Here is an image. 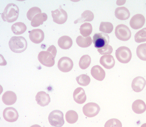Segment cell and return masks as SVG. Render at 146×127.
<instances>
[{
  "instance_id": "cell-1",
  "label": "cell",
  "mask_w": 146,
  "mask_h": 127,
  "mask_svg": "<svg viewBox=\"0 0 146 127\" xmlns=\"http://www.w3.org/2000/svg\"><path fill=\"white\" fill-rule=\"evenodd\" d=\"M57 53L56 47L52 45L48 47L46 51H42L39 54L38 59L44 66L51 67L55 64V58Z\"/></svg>"
},
{
  "instance_id": "cell-36",
  "label": "cell",
  "mask_w": 146,
  "mask_h": 127,
  "mask_svg": "<svg viewBox=\"0 0 146 127\" xmlns=\"http://www.w3.org/2000/svg\"><path fill=\"white\" fill-rule=\"evenodd\" d=\"M98 51L102 55H110L113 52V48L111 46L108 45L101 48L98 49Z\"/></svg>"
},
{
  "instance_id": "cell-12",
  "label": "cell",
  "mask_w": 146,
  "mask_h": 127,
  "mask_svg": "<svg viewBox=\"0 0 146 127\" xmlns=\"http://www.w3.org/2000/svg\"><path fill=\"white\" fill-rule=\"evenodd\" d=\"M145 19L141 14H137L133 16L130 21V25L133 29H138L142 28L144 25Z\"/></svg>"
},
{
  "instance_id": "cell-24",
  "label": "cell",
  "mask_w": 146,
  "mask_h": 127,
  "mask_svg": "<svg viewBox=\"0 0 146 127\" xmlns=\"http://www.w3.org/2000/svg\"><path fill=\"white\" fill-rule=\"evenodd\" d=\"M11 29L15 34L19 35L23 34L26 31L27 27L24 23L18 22L12 25Z\"/></svg>"
},
{
  "instance_id": "cell-4",
  "label": "cell",
  "mask_w": 146,
  "mask_h": 127,
  "mask_svg": "<svg viewBox=\"0 0 146 127\" xmlns=\"http://www.w3.org/2000/svg\"><path fill=\"white\" fill-rule=\"evenodd\" d=\"M48 120L50 124L54 127H62L65 123L63 113L58 110L53 111L50 113Z\"/></svg>"
},
{
  "instance_id": "cell-21",
  "label": "cell",
  "mask_w": 146,
  "mask_h": 127,
  "mask_svg": "<svg viewBox=\"0 0 146 127\" xmlns=\"http://www.w3.org/2000/svg\"><path fill=\"white\" fill-rule=\"evenodd\" d=\"M132 109L135 113L141 114L146 110V105L144 102L141 100H137L132 104Z\"/></svg>"
},
{
  "instance_id": "cell-19",
  "label": "cell",
  "mask_w": 146,
  "mask_h": 127,
  "mask_svg": "<svg viewBox=\"0 0 146 127\" xmlns=\"http://www.w3.org/2000/svg\"><path fill=\"white\" fill-rule=\"evenodd\" d=\"M17 99L16 94L13 92L8 91L5 92L3 96L2 99L4 103L7 106L14 104Z\"/></svg>"
},
{
  "instance_id": "cell-8",
  "label": "cell",
  "mask_w": 146,
  "mask_h": 127,
  "mask_svg": "<svg viewBox=\"0 0 146 127\" xmlns=\"http://www.w3.org/2000/svg\"><path fill=\"white\" fill-rule=\"evenodd\" d=\"M53 21L60 24H63L66 22L68 18L66 12L62 8L60 5L58 9L51 11Z\"/></svg>"
},
{
  "instance_id": "cell-16",
  "label": "cell",
  "mask_w": 146,
  "mask_h": 127,
  "mask_svg": "<svg viewBox=\"0 0 146 127\" xmlns=\"http://www.w3.org/2000/svg\"><path fill=\"white\" fill-rule=\"evenodd\" d=\"M73 97L76 102L79 104H82L86 102L87 96L83 89L81 87L77 88L73 94Z\"/></svg>"
},
{
  "instance_id": "cell-38",
  "label": "cell",
  "mask_w": 146,
  "mask_h": 127,
  "mask_svg": "<svg viewBox=\"0 0 146 127\" xmlns=\"http://www.w3.org/2000/svg\"><path fill=\"white\" fill-rule=\"evenodd\" d=\"M141 127H146V123H144L143 124Z\"/></svg>"
},
{
  "instance_id": "cell-34",
  "label": "cell",
  "mask_w": 146,
  "mask_h": 127,
  "mask_svg": "<svg viewBox=\"0 0 146 127\" xmlns=\"http://www.w3.org/2000/svg\"><path fill=\"white\" fill-rule=\"evenodd\" d=\"M41 9L37 7H34L30 9L27 14V17L29 20L32 21L34 17L38 14L41 13Z\"/></svg>"
},
{
  "instance_id": "cell-30",
  "label": "cell",
  "mask_w": 146,
  "mask_h": 127,
  "mask_svg": "<svg viewBox=\"0 0 146 127\" xmlns=\"http://www.w3.org/2000/svg\"><path fill=\"white\" fill-rule=\"evenodd\" d=\"M137 54L140 59L146 61V43L141 44L138 46Z\"/></svg>"
},
{
  "instance_id": "cell-28",
  "label": "cell",
  "mask_w": 146,
  "mask_h": 127,
  "mask_svg": "<svg viewBox=\"0 0 146 127\" xmlns=\"http://www.w3.org/2000/svg\"><path fill=\"white\" fill-rule=\"evenodd\" d=\"M65 118L67 122L68 123L73 124L77 121L78 116V114L75 111L70 110L66 113Z\"/></svg>"
},
{
  "instance_id": "cell-14",
  "label": "cell",
  "mask_w": 146,
  "mask_h": 127,
  "mask_svg": "<svg viewBox=\"0 0 146 127\" xmlns=\"http://www.w3.org/2000/svg\"><path fill=\"white\" fill-rule=\"evenodd\" d=\"M146 84L144 79L141 77H138L133 80L131 84V87L133 90L138 93L141 92Z\"/></svg>"
},
{
  "instance_id": "cell-25",
  "label": "cell",
  "mask_w": 146,
  "mask_h": 127,
  "mask_svg": "<svg viewBox=\"0 0 146 127\" xmlns=\"http://www.w3.org/2000/svg\"><path fill=\"white\" fill-rule=\"evenodd\" d=\"M76 42L79 46L82 48H86L91 45L92 43V40L90 36L84 37L80 35L77 37Z\"/></svg>"
},
{
  "instance_id": "cell-9",
  "label": "cell",
  "mask_w": 146,
  "mask_h": 127,
  "mask_svg": "<svg viewBox=\"0 0 146 127\" xmlns=\"http://www.w3.org/2000/svg\"><path fill=\"white\" fill-rule=\"evenodd\" d=\"M100 110V106L94 103H89L85 105L83 108L84 115L89 118H92L97 116Z\"/></svg>"
},
{
  "instance_id": "cell-23",
  "label": "cell",
  "mask_w": 146,
  "mask_h": 127,
  "mask_svg": "<svg viewBox=\"0 0 146 127\" xmlns=\"http://www.w3.org/2000/svg\"><path fill=\"white\" fill-rule=\"evenodd\" d=\"M58 43L59 46L61 48L64 49L70 48L73 43L71 38L66 35L60 37L58 40Z\"/></svg>"
},
{
  "instance_id": "cell-22",
  "label": "cell",
  "mask_w": 146,
  "mask_h": 127,
  "mask_svg": "<svg viewBox=\"0 0 146 127\" xmlns=\"http://www.w3.org/2000/svg\"><path fill=\"white\" fill-rule=\"evenodd\" d=\"M47 15L44 13L38 14L35 15L31 21V24L33 27H37L42 25L44 22L47 19Z\"/></svg>"
},
{
  "instance_id": "cell-6",
  "label": "cell",
  "mask_w": 146,
  "mask_h": 127,
  "mask_svg": "<svg viewBox=\"0 0 146 127\" xmlns=\"http://www.w3.org/2000/svg\"><path fill=\"white\" fill-rule=\"evenodd\" d=\"M115 33L118 39L123 41L129 40L131 37V34L129 27L123 24L117 25L115 28Z\"/></svg>"
},
{
  "instance_id": "cell-15",
  "label": "cell",
  "mask_w": 146,
  "mask_h": 127,
  "mask_svg": "<svg viewBox=\"0 0 146 127\" xmlns=\"http://www.w3.org/2000/svg\"><path fill=\"white\" fill-rule=\"evenodd\" d=\"M35 98L37 104L42 107L48 105L51 101L49 95L43 91L38 92Z\"/></svg>"
},
{
  "instance_id": "cell-20",
  "label": "cell",
  "mask_w": 146,
  "mask_h": 127,
  "mask_svg": "<svg viewBox=\"0 0 146 127\" xmlns=\"http://www.w3.org/2000/svg\"><path fill=\"white\" fill-rule=\"evenodd\" d=\"M128 9L124 7L117 8L115 11V15L118 19L125 20L128 19L130 16Z\"/></svg>"
},
{
  "instance_id": "cell-32",
  "label": "cell",
  "mask_w": 146,
  "mask_h": 127,
  "mask_svg": "<svg viewBox=\"0 0 146 127\" xmlns=\"http://www.w3.org/2000/svg\"><path fill=\"white\" fill-rule=\"evenodd\" d=\"M76 80L79 85L84 86H88L91 81V79L89 76L85 74L80 75L76 78Z\"/></svg>"
},
{
  "instance_id": "cell-11",
  "label": "cell",
  "mask_w": 146,
  "mask_h": 127,
  "mask_svg": "<svg viewBox=\"0 0 146 127\" xmlns=\"http://www.w3.org/2000/svg\"><path fill=\"white\" fill-rule=\"evenodd\" d=\"M19 116L17 111L13 107L7 108L4 110L3 112L4 119L9 122H13L17 121Z\"/></svg>"
},
{
  "instance_id": "cell-3",
  "label": "cell",
  "mask_w": 146,
  "mask_h": 127,
  "mask_svg": "<svg viewBox=\"0 0 146 127\" xmlns=\"http://www.w3.org/2000/svg\"><path fill=\"white\" fill-rule=\"evenodd\" d=\"M18 7L13 3L8 4L1 15V17L4 21L12 23L16 21L19 14Z\"/></svg>"
},
{
  "instance_id": "cell-2",
  "label": "cell",
  "mask_w": 146,
  "mask_h": 127,
  "mask_svg": "<svg viewBox=\"0 0 146 127\" xmlns=\"http://www.w3.org/2000/svg\"><path fill=\"white\" fill-rule=\"evenodd\" d=\"M27 44L25 38L21 36L12 37L9 42L11 50L16 53H21L25 51L27 48Z\"/></svg>"
},
{
  "instance_id": "cell-29",
  "label": "cell",
  "mask_w": 146,
  "mask_h": 127,
  "mask_svg": "<svg viewBox=\"0 0 146 127\" xmlns=\"http://www.w3.org/2000/svg\"><path fill=\"white\" fill-rule=\"evenodd\" d=\"M91 61V58L88 55H85L80 58L79 66L81 69L85 70L88 68L90 65Z\"/></svg>"
},
{
  "instance_id": "cell-31",
  "label": "cell",
  "mask_w": 146,
  "mask_h": 127,
  "mask_svg": "<svg viewBox=\"0 0 146 127\" xmlns=\"http://www.w3.org/2000/svg\"><path fill=\"white\" fill-rule=\"evenodd\" d=\"M113 24L109 22H101L100 27V31L107 33H110L113 31Z\"/></svg>"
},
{
  "instance_id": "cell-26",
  "label": "cell",
  "mask_w": 146,
  "mask_h": 127,
  "mask_svg": "<svg viewBox=\"0 0 146 127\" xmlns=\"http://www.w3.org/2000/svg\"><path fill=\"white\" fill-rule=\"evenodd\" d=\"M94 17L93 13L90 10L84 11L81 15V17L78 18L74 21V23H82L85 21H91Z\"/></svg>"
},
{
  "instance_id": "cell-37",
  "label": "cell",
  "mask_w": 146,
  "mask_h": 127,
  "mask_svg": "<svg viewBox=\"0 0 146 127\" xmlns=\"http://www.w3.org/2000/svg\"><path fill=\"white\" fill-rule=\"evenodd\" d=\"M30 127H41V126L38 124H35L32 126Z\"/></svg>"
},
{
  "instance_id": "cell-7",
  "label": "cell",
  "mask_w": 146,
  "mask_h": 127,
  "mask_svg": "<svg viewBox=\"0 0 146 127\" xmlns=\"http://www.w3.org/2000/svg\"><path fill=\"white\" fill-rule=\"evenodd\" d=\"M109 37L106 33H95L93 36L94 47L100 49L108 45L109 42Z\"/></svg>"
},
{
  "instance_id": "cell-10",
  "label": "cell",
  "mask_w": 146,
  "mask_h": 127,
  "mask_svg": "<svg viewBox=\"0 0 146 127\" xmlns=\"http://www.w3.org/2000/svg\"><path fill=\"white\" fill-rule=\"evenodd\" d=\"M74 66V63L70 58L63 57L58 61V67L61 71L64 72H68L71 70Z\"/></svg>"
},
{
  "instance_id": "cell-5",
  "label": "cell",
  "mask_w": 146,
  "mask_h": 127,
  "mask_svg": "<svg viewBox=\"0 0 146 127\" xmlns=\"http://www.w3.org/2000/svg\"><path fill=\"white\" fill-rule=\"evenodd\" d=\"M116 57L120 62L124 64L127 63L131 60L132 53L130 49L125 46H121L116 51Z\"/></svg>"
},
{
  "instance_id": "cell-13",
  "label": "cell",
  "mask_w": 146,
  "mask_h": 127,
  "mask_svg": "<svg viewBox=\"0 0 146 127\" xmlns=\"http://www.w3.org/2000/svg\"><path fill=\"white\" fill-rule=\"evenodd\" d=\"M29 32L30 39L33 43L39 44L44 40V35L42 30L40 29H34Z\"/></svg>"
},
{
  "instance_id": "cell-27",
  "label": "cell",
  "mask_w": 146,
  "mask_h": 127,
  "mask_svg": "<svg viewBox=\"0 0 146 127\" xmlns=\"http://www.w3.org/2000/svg\"><path fill=\"white\" fill-rule=\"evenodd\" d=\"M92 27L91 23L86 22L82 24L80 29V34L84 37L89 36L92 31Z\"/></svg>"
},
{
  "instance_id": "cell-35",
  "label": "cell",
  "mask_w": 146,
  "mask_h": 127,
  "mask_svg": "<svg viewBox=\"0 0 146 127\" xmlns=\"http://www.w3.org/2000/svg\"><path fill=\"white\" fill-rule=\"evenodd\" d=\"M121 122L117 119H112L108 120L106 123L104 127H122Z\"/></svg>"
},
{
  "instance_id": "cell-33",
  "label": "cell",
  "mask_w": 146,
  "mask_h": 127,
  "mask_svg": "<svg viewBox=\"0 0 146 127\" xmlns=\"http://www.w3.org/2000/svg\"><path fill=\"white\" fill-rule=\"evenodd\" d=\"M135 41L137 43L146 41V28L138 32L135 35Z\"/></svg>"
},
{
  "instance_id": "cell-17",
  "label": "cell",
  "mask_w": 146,
  "mask_h": 127,
  "mask_svg": "<svg viewBox=\"0 0 146 127\" xmlns=\"http://www.w3.org/2000/svg\"><path fill=\"white\" fill-rule=\"evenodd\" d=\"M91 73L93 78L97 80L102 81L105 77V71L99 66L97 65L93 67Z\"/></svg>"
},
{
  "instance_id": "cell-18",
  "label": "cell",
  "mask_w": 146,
  "mask_h": 127,
  "mask_svg": "<svg viewBox=\"0 0 146 127\" xmlns=\"http://www.w3.org/2000/svg\"><path fill=\"white\" fill-rule=\"evenodd\" d=\"M100 62V64L106 69H110L114 66L115 61L112 55H104L101 57Z\"/></svg>"
}]
</instances>
